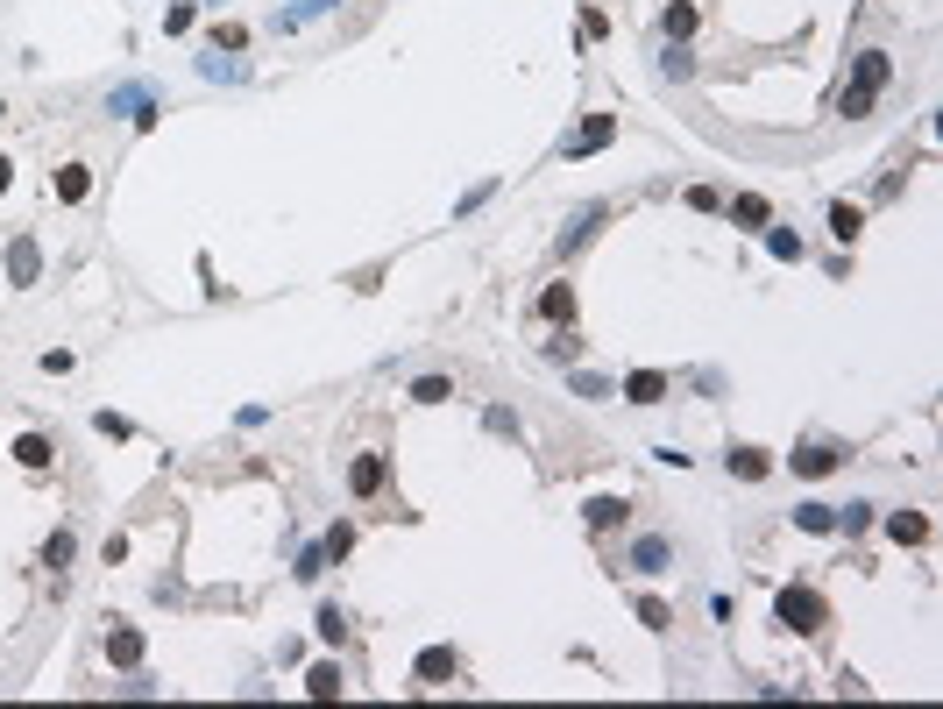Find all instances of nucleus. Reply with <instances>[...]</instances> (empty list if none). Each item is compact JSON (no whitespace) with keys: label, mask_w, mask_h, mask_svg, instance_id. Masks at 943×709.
I'll return each instance as SVG.
<instances>
[{"label":"nucleus","mask_w":943,"mask_h":709,"mask_svg":"<svg viewBox=\"0 0 943 709\" xmlns=\"http://www.w3.org/2000/svg\"><path fill=\"white\" fill-rule=\"evenodd\" d=\"M773 624H780V632H795V639H816L823 624H830V596L816 582H788V589L773 596Z\"/></svg>","instance_id":"1"},{"label":"nucleus","mask_w":943,"mask_h":709,"mask_svg":"<svg viewBox=\"0 0 943 709\" xmlns=\"http://www.w3.org/2000/svg\"><path fill=\"white\" fill-rule=\"evenodd\" d=\"M107 114H121V121H135V128H149V121H156V86H149V78H128V86H114V93H107Z\"/></svg>","instance_id":"2"},{"label":"nucleus","mask_w":943,"mask_h":709,"mask_svg":"<svg viewBox=\"0 0 943 709\" xmlns=\"http://www.w3.org/2000/svg\"><path fill=\"white\" fill-rule=\"evenodd\" d=\"M617 142V114H589L575 135H561V156L575 164V156H596V149H610Z\"/></svg>","instance_id":"3"},{"label":"nucleus","mask_w":943,"mask_h":709,"mask_svg":"<svg viewBox=\"0 0 943 709\" xmlns=\"http://www.w3.org/2000/svg\"><path fill=\"white\" fill-rule=\"evenodd\" d=\"M844 454L851 447H837V440H802L788 454V468H795V476H830V468H844Z\"/></svg>","instance_id":"4"},{"label":"nucleus","mask_w":943,"mask_h":709,"mask_svg":"<svg viewBox=\"0 0 943 709\" xmlns=\"http://www.w3.org/2000/svg\"><path fill=\"white\" fill-rule=\"evenodd\" d=\"M624 568H639V575H667V568H674V539H667V532H646V539H632V554H624Z\"/></svg>","instance_id":"5"},{"label":"nucleus","mask_w":943,"mask_h":709,"mask_svg":"<svg viewBox=\"0 0 943 709\" xmlns=\"http://www.w3.org/2000/svg\"><path fill=\"white\" fill-rule=\"evenodd\" d=\"M412 681H426V688H447V681H461V653H454V646H426V653L412 660Z\"/></svg>","instance_id":"6"},{"label":"nucleus","mask_w":943,"mask_h":709,"mask_svg":"<svg viewBox=\"0 0 943 709\" xmlns=\"http://www.w3.org/2000/svg\"><path fill=\"white\" fill-rule=\"evenodd\" d=\"M894 78V57L887 50H858V71H851V86L844 93H866V100H880V86Z\"/></svg>","instance_id":"7"},{"label":"nucleus","mask_w":943,"mask_h":709,"mask_svg":"<svg viewBox=\"0 0 943 709\" xmlns=\"http://www.w3.org/2000/svg\"><path fill=\"white\" fill-rule=\"evenodd\" d=\"M43 277V249H36V234H15L8 242V284H36Z\"/></svg>","instance_id":"8"},{"label":"nucleus","mask_w":943,"mask_h":709,"mask_svg":"<svg viewBox=\"0 0 943 709\" xmlns=\"http://www.w3.org/2000/svg\"><path fill=\"white\" fill-rule=\"evenodd\" d=\"M383 483H390V461H383V454H355V461H348V490H355V497H376Z\"/></svg>","instance_id":"9"},{"label":"nucleus","mask_w":943,"mask_h":709,"mask_svg":"<svg viewBox=\"0 0 943 709\" xmlns=\"http://www.w3.org/2000/svg\"><path fill=\"white\" fill-rule=\"evenodd\" d=\"M724 468H731L738 483H766V476H773V454H766V447H731Z\"/></svg>","instance_id":"10"},{"label":"nucleus","mask_w":943,"mask_h":709,"mask_svg":"<svg viewBox=\"0 0 943 709\" xmlns=\"http://www.w3.org/2000/svg\"><path fill=\"white\" fill-rule=\"evenodd\" d=\"M603 213H610L603 199H596V206H575V213L561 220V249H582V242H589V234H596V220H603Z\"/></svg>","instance_id":"11"},{"label":"nucleus","mask_w":943,"mask_h":709,"mask_svg":"<svg viewBox=\"0 0 943 709\" xmlns=\"http://www.w3.org/2000/svg\"><path fill=\"white\" fill-rule=\"evenodd\" d=\"M539 320L575 327V284H546V291H539Z\"/></svg>","instance_id":"12"},{"label":"nucleus","mask_w":943,"mask_h":709,"mask_svg":"<svg viewBox=\"0 0 943 709\" xmlns=\"http://www.w3.org/2000/svg\"><path fill=\"white\" fill-rule=\"evenodd\" d=\"M107 660L114 667H142V632H135V624H114V632H107Z\"/></svg>","instance_id":"13"},{"label":"nucleus","mask_w":943,"mask_h":709,"mask_svg":"<svg viewBox=\"0 0 943 709\" xmlns=\"http://www.w3.org/2000/svg\"><path fill=\"white\" fill-rule=\"evenodd\" d=\"M624 398H632V405H660L667 398V376L660 369H632V376H624Z\"/></svg>","instance_id":"14"},{"label":"nucleus","mask_w":943,"mask_h":709,"mask_svg":"<svg viewBox=\"0 0 943 709\" xmlns=\"http://www.w3.org/2000/svg\"><path fill=\"white\" fill-rule=\"evenodd\" d=\"M731 220L752 227V234H766V227H773V206H766L759 192H738V199H731Z\"/></svg>","instance_id":"15"},{"label":"nucleus","mask_w":943,"mask_h":709,"mask_svg":"<svg viewBox=\"0 0 943 709\" xmlns=\"http://www.w3.org/2000/svg\"><path fill=\"white\" fill-rule=\"evenodd\" d=\"M327 8H341V0H298V8H277V15H270V29H277V36H291L298 22H312V15H327Z\"/></svg>","instance_id":"16"},{"label":"nucleus","mask_w":943,"mask_h":709,"mask_svg":"<svg viewBox=\"0 0 943 709\" xmlns=\"http://www.w3.org/2000/svg\"><path fill=\"white\" fill-rule=\"evenodd\" d=\"M199 71L213 78V86H220V78H227V86H242V78H249V64H242V57H227V50H206V57H199Z\"/></svg>","instance_id":"17"},{"label":"nucleus","mask_w":943,"mask_h":709,"mask_svg":"<svg viewBox=\"0 0 943 709\" xmlns=\"http://www.w3.org/2000/svg\"><path fill=\"white\" fill-rule=\"evenodd\" d=\"M582 518H589V532H617L624 525V497H589Z\"/></svg>","instance_id":"18"},{"label":"nucleus","mask_w":943,"mask_h":709,"mask_svg":"<svg viewBox=\"0 0 943 709\" xmlns=\"http://www.w3.org/2000/svg\"><path fill=\"white\" fill-rule=\"evenodd\" d=\"M341 688H348V681H341V667H334V660H320V667L305 674V695H312V702H334Z\"/></svg>","instance_id":"19"},{"label":"nucleus","mask_w":943,"mask_h":709,"mask_svg":"<svg viewBox=\"0 0 943 709\" xmlns=\"http://www.w3.org/2000/svg\"><path fill=\"white\" fill-rule=\"evenodd\" d=\"M830 234H837V242H858V234H866V213H858L851 199H837L830 206Z\"/></svg>","instance_id":"20"},{"label":"nucleus","mask_w":943,"mask_h":709,"mask_svg":"<svg viewBox=\"0 0 943 709\" xmlns=\"http://www.w3.org/2000/svg\"><path fill=\"white\" fill-rule=\"evenodd\" d=\"M86 192H93V171H86V164H64V171H57V199H64V206H78Z\"/></svg>","instance_id":"21"},{"label":"nucleus","mask_w":943,"mask_h":709,"mask_svg":"<svg viewBox=\"0 0 943 709\" xmlns=\"http://www.w3.org/2000/svg\"><path fill=\"white\" fill-rule=\"evenodd\" d=\"M873 511H880V504H866V497H851V504H837V532H844V539H858V532L873 525Z\"/></svg>","instance_id":"22"},{"label":"nucleus","mask_w":943,"mask_h":709,"mask_svg":"<svg viewBox=\"0 0 943 709\" xmlns=\"http://www.w3.org/2000/svg\"><path fill=\"white\" fill-rule=\"evenodd\" d=\"M766 256L773 263H802V234L795 227H766Z\"/></svg>","instance_id":"23"},{"label":"nucleus","mask_w":943,"mask_h":709,"mask_svg":"<svg viewBox=\"0 0 943 709\" xmlns=\"http://www.w3.org/2000/svg\"><path fill=\"white\" fill-rule=\"evenodd\" d=\"M15 461L29 468V476H43V468H50V440H43V433H22V440H15Z\"/></svg>","instance_id":"24"},{"label":"nucleus","mask_w":943,"mask_h":709,"mask_svg":"<svg viewBox=\"0 0 943 709\" xmlns=\"http://www.w3.org/2000/svg\"><path fill=\"white\" fill-rule=\"evenodd\" d=\"M887 532H894L901 546H922V539H929V518H922V511H894V518H887Z\"/></svg>","instance_id":"25"},{"label":"nucleus","mask_w":943,"mask_h":709,"mask_svg":"<svg viewBox=\"0 0 943 709\" xmlns=\"http://www.w3.org/2000/svg\"><path fill=\"white\" fill-rule=\"evenodd\" d=\"M312 632H320L327 646H341V639H348V617H341V603H320V617H312Z\"/></svg>","instance_id":"26"},{"label":"nucleus","mask_w":943,"mask_h":709,"mask_svg":"<svg viewBox=\"0 0 943 709\" xmlns=\"http://www.w3.org/2000/svg\"><path fill=\"white\" fill-rule=\"evenodd\" d=\"M795 525L802 532H837V504H795Z\"/></svg>","instance_id":"27"},{"label":"nucleus","mask_w":943,"mask_h":709,"mask_svg":"<svg viewBox=\"0 0 943 709\" xmlns=\"http://www.w3.org/2000/svg\"><path fill=\"white\" fill-rule=\"evenodd\" d=\"M660 29H667L674 43H688V36H695V8H688V0H674V8L660 15Z\"/></svg>","instance_id":"28"},{"label":"nucleus","mask_w":943,"mask_h":709,"mask_svg":"<svg viewBox=\"0 0 943 709\" xmlns=\"http://www.w3.org/2000/svg\"><path fill=\"white\" fill-rule=\"evenodd\" d=\"M412 398H419V405H447V398H454V376H419Z\"/></svg>","instance_id":"29"},{"label":"nucleus","mask_w":943,"mask_h":709,"mask_svg":"<svg viewBox=\"0 0 943 709\" xmlns=\"http://www.w3.org/2000/svg\"><path fill=\"white\" fill-rule=\"evenodd\" d=\"M298 582H320L327 575V546H298V568H291Z\"/></svg>","instance_id":"30"},{"label":"nucleus","mask_w":943,"mask_h":709,"mask_svg":"<svg viewBox=\"0 0 943 709\" xmlns=\"http://www.w3.org/2000/svg\"><path fill=\"white\" fill-rule=\"evenodd\" d=\"M71 554H78V539H71V532H50V546H43V568H71Z\"/></svg>","instance_id":"31"},{"label":"nucleus","mask_w":943,"mask_h":709,"mask_svg":"<svg viewBox=\"0 0 943 709\" xmlns=\"http://www.w3.org/2000/svg\"><path fill=\"white\" fill-rule=\"evenodd\" d=\"M192 22H199V0H171V8H164V29L171 36H185Z\"/></svg>","instance_id":"32"},{"label":"nucleus","mask_w":943,"mask_h":709,"mask_svg":"<svg viewBox=\"0 0 943 709\" xmlns=\"http://www.w3.org/2000/svg\"><path fill=\"white\" fill-rule=\"evenodd\" d=\"M213 50H227V57L249 50V29H242V22H213Z\"/></svg>","instance_id":"33"},{"label":"nucleus","mask_w":943,"mask_h":709,"mask_svg":"<svg viewBox=\"0 0 943 709\" xmlns=\"http://www.w3.org/2000/svg\"><path fill=\"white\" fill-rule=\"evenodd\" d=\"M639 624H646V632H667V624H674V610H667L660 596H639Z\"/></svg>","instance_id":"34"},{"label":"nucleus","mask_w":943,"mask_h":709,"mask_svg":"<svg viewBox=\"0 0 943 709\" xmlns=\"http://www.w3.org/2000/svg\"><path fill=\"white\" fill-rule=\"evenodd\" d=\"M490 192H497V178H483V185H468V192L454 199V220H468V213H476V206H483Z\"/></svg>","instance_id":"35"},{"label":"nucleus","mask_w":943,"mask_h":709,"mask_svg":"<svg viewBox=\"0 0 943 709\" xmlns=\"http://www.w3.org/2000/svg\"><path fill=\"white\" fill-rule=\"evenodd\" d=\"M546 362H561V369H568V362H582V341H575V334H561V341H546Z\"/></svg>","instance_id":"36"},{"label":"nucleus","mask_w":943,"mask_h":709,"mask_svg":"<svg viewBox=\"0 0 943 709\" xmlns=\"http://www.w3.org/2000/svg\"><path fill=\"white\" fill-rule=\"evenodd\" d=\"M320 546H327V561H348V546H355V525H334Z\"/></svg>","instance_id":"37"},{"label":"nucleus","mask_w":943,"mask_h":709,"mask_svg":"<svg viewBox=\"0 0 943 709\" xmlns=\"http://www.w3.org/2000/svg\"><path fill=\"white\" fill-rule=\"evenodd\" d=\"M483 426H490V433H504V440H518V412H504V405H490V412H483Z\"/></svg>","instance_id":"38"},{"label":"nucleus","mask_w":943,"mask_h":709,"mask_svg":"<svg viewBox=\"0 0 943 709\" xmlns=\"http://www.w3.org/2000/svg\"><path fill=\"white\" fill-rule=\"evenodd\" d=\"M575 398H617L610 376H575Z\"/></svg>","instance_id":"39"},{"label":"nucleus","mask_w":943,"mask_h":709,"mask_svg":"<svg viewBox=\"0 0 943 709\" xmlns=\"http://www.w3.org/2000/svg\"><path fill=\"white\" fill-rule=\"evenodd\" d=\"M837 114H844V121H866L873 100H866V93H837Z\"/></svg>","instance_id":"40"},{"label":"nucleus","mask_w":943,"mask_h":709,"mask_svg":"<svg viewBox=\"0 0 943 709\" xmlns=\"http://www.w3.org/2000/svg\"><path fill=\"white\" fill-rule=\"evenodd\" d=\"M93 426H100V433H107V440H128V433H135V426H128V419H121V412H100V419H93Z\"/></svg>","instance_id":"41"},{"label":"nucleus","mask_w":943,"mask_h":709,"mask_svg":"<svg viewBox=\"0 0 943 709\" xmlns=\"http://www.w3.org/2000/svg\"><path fill=\"white\" fill-rule=\"evenodd\" d=\"M660 71H667V78H688V71H695V64H688V50H681V43H674V50H667V64H660Z\"/></svg>","instance_id":"42"},{"label":"nucleus","mask_w":943,"mask_h":709,"mask_svg":"<svg viewBox=\"0 0 943 709\" xmlns=\"http://www.w3.org/2000/svg\"><path fill=\"white\" fill-rule=\"evenodd\" d=\"M15 185V164H8V156H0V192H8Z\"/></svg>","instance_id":"43"}]
</instances>
